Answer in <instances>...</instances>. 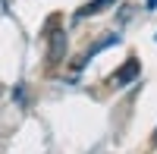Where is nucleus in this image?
<instances>
[{"mask_svg":"<svg viewBox=\"0 0 157 154\" xmlns=\"http://www.w3.org/2000/svg\"><path fill=\"white\" fill-rule=\"evenodd\" d=\"M145 3H148V10H157V0H145Z\"/></svg>","mask_w":157,"mask_h":154,"instance_id":"5","label":"nucleus"},{"mask_svg":"<svg viewBox=\"0 0 157 154\" xmlns=\"http://www.w3.org/2000/svg\"><path fill=\"white\" fill-rule=\"evenodd\" d=\"M116 41H120V35H107V38H101V41H94V44H91V47L85 50L82 57H78V63H75V72H82V69L88 66V63H91V57H98L101 50H107V47H113Z\"/></svg>","mask_w":157,"mask_h":154,"instance_id":"2","label":"nucleus"},{"mask_svg":"<svg viewBox=\"0 0 157 154\" xmlns=\"http://www.w3.org/2000/svg\"><path fill=\"white\" fill-rule=\"evenodd\" d=\"M47 66H60L63 57H66V32L63 29H54L47 35Z\"/></svg>","mask_w":157,"mask_h":154,"instance_id":"1","label":"nucleus"},{"mask_svg":"<svg viewBox=\"0 0 157 154\" xmlns=\"http://www.w3.org/2000/svg\"><path fill=\"white\" fill-rule=\"evenodd\" d=\"M154 145H157V132H154Z\"/></svg>","mask_w":157,"mask_h":154,"instance_id":"6","label":"nucleus"},{"mask_svg":"<svg viewBox=\"0 0 157 154\" xmlns=\"http://www.w3.org/2000/svg\"><path fill=\"white\" fill-rule=\"evenodd\" d=\"M138 72H141V63H138L135 57H129L126 66H120V69L113 72V85H129V82H135Z\"/></svg>","mask_w":157,"mask_h":154,"instance_id":"3","label":"nucleus"},{"mask_svg":"<svg viewBox=\"0 0 157 154\" xmlns=\"http://www.w3.org/2000/svg\"><path fill=\"white\" fill-rule=\"evenodd\" d=\"M113 3H116V0H88V3H85L82 10L75 13V19H88V16H98V13H104V10H107V6H113Z\"/></svg>","mask_w":157,"mask_h":154,"instance_id":"4","label":"nucleus"}]
</instances>
